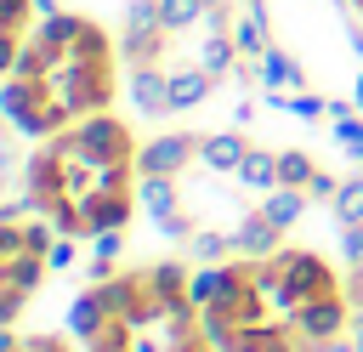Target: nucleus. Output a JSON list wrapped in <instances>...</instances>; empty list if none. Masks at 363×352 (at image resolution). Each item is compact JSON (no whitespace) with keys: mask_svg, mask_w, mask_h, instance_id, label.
I'll list each match as a JSON object with an SVG mask.
<instances>
[{"mask_svg":"<svg viewBox=\"0 0 363 352\" xmlns=\"http://www.w3.org/2000/svg\"><path fill=\"white\" fill-rule=\"evenodd\" d=\"M221 352H335L346 346L352 290L312 244L233 255L193 278Z\"/></svg>","mask_w":363,"mask_h":352,"instance_id":"1","label":"nucleus"},{"mask_svg":"<svg viewBox=\"0 0 363 352\" xmlns=\"http://www.w3.org/2000/svg\"><path fill=\"white\" fill-rule=\"evenodd\" d=\"M23 193L62 238L119 233L142 204V142L130 119L91 114L40 136L23 165Z\"/></svg>","mask_w":363,"mask_h":352,"instance_id":"2","label":"nucleus"},{"mask_svg":"<svg viewBox=\"0 0 363 352\" xmlns=\"http://www.w3.org/2000/svg\"><path fill=\"white\" fill-rule=\"evenodd\" d=\"M119 102V45L113 34L85 11H40L23 51L6 62L0 108L11 131L51 136L62 125H79L91 114H113Z\"/></svg>","mask_w":363,"mask_h":352,"instance_id":"3","label":"nucleus"},{"mask_svg":"<svg viewBox=\"0 0 363 352\" xmlns=\"http://www.w3.org/2000/svg\"><path fill=\"white\" fill-rule=\"evenodd\" d=\"M125 62L142 114L199 108L238 62L227 0H136L125 17Z\"/></svg>","mask_w":363,"mask_h":352,"instance_id":"4","label":"nucleus"},{"mask_svg":"<svg viewBox=\"0 0 363 352\" xmlns=\"http://www.w3.org/2000/svg\"><path fill=\"white\" fill-rule=\"evenodd\" d=\"M68 324L85 352H221L182 261H136L85 284Z\"/></svg>","mask_w":363,"mask_h":352,"instance_id":"5","label":"nucleus"},{"mask_svg":"<svg viewBox=\"0 0 363 352\" xmlns=\"http://www.w3.org/2000/svg\"><path fill=\"white\" fill-rule=\"evenodd\" d=\"M57 227L34 210H23V204H11L6 210V221H0V318H6V329L23 318V307L34 301V290L51 278V250H57Z\"/></svg>","mask_w":363,"mask_h":352,"instance_id":"6","label":"nucleus"},{"mask_svg":"<svg viewBox=\"0 0 363 352\" xmlns=\"http://www.w3.org/2000/svg\"><path fill=\"white\" fill-rule=\"evenodd\" d=\"M199 131H170V136H153L142 142V176H182L193 159H199Z\"/></svg>","mask_w":363,"mask_h":352,"instance_id":"7","label":"nucleus"},{"mask_svg":"<svg viewBox=\"0 0 363 352\" xmlns=\"http://www.w3.org/2000/svg\"><path fill=\"white\" fill-rule=\"evenodd\" d=\"M34 34V0H6V23H0V62H11L23 51V40Z\"/></svg>","mask_w":363,"mask_h":352,"instance_id":"8","label":"nucleus"},{"mask_svg":"<svg viewBox=\"0 0 363 352\" xmlns=\"http://www.w3.org/2000/svg\"><path fill=\"white\" fill-rule=\"evenodd\" d=\"M329 204H335V221H340V227L363 221V176H346V182L335 187V199H329Z\"/></svg>","mask_w":363,"mask_h":352,"instance_id":"9","label":"nucleus"},{"mask_svg":"<svg viewBox=\"0 0 363 352\" xmlns=\"http://www.w3.org/2000/svg\"><path fill=\"white\" fill-rule=\"evenodd\" d=\"M6 352H85V346H74L68 335H51V329H40V335H6Z\"/></svg>","mask_w":363,"mask_h":352,"instance_id":"10","label":"nucleus"},{"mask_svg":"<svg viewBox=\"0 0 363 352\" xmlns=\"http://www.w3.org/2000/svg\"><path fill=\"white\" fill-rule=\"evenodd\" d=\"M261 62H267V79H272V85H301V68H295L284 51H272V45H267V57H261Z\"/></svg>","mask_w":363,"mask_h":352,"instance_id":"11","label":"nucleus"},{"mask_svg":"<svg viewBox=\"0 0 363 352\" xmlns=\"http://www.w3.org/2000/svg\"><path fill=\"white\" fill-rule=\"evenodd\" d=\"M357 108H363V79H357Z\"/></svg>","mask_w":363,"mask_h":352,"instance_id":"12","label":"nucleus"},{"mask_svg":"<svg viewBox=\"0 0 363 352\" xmlns=\"http://www.w3.org/2000/svg\"><path fill=\"white\" fill-rule=\"evenodd\" d=\"M352 11H357V17H363V0H352Z\"/></svg>","mask_w":363,"mask_h":352,"instance_id":"13","label":"nucleus"}]
</instances>
